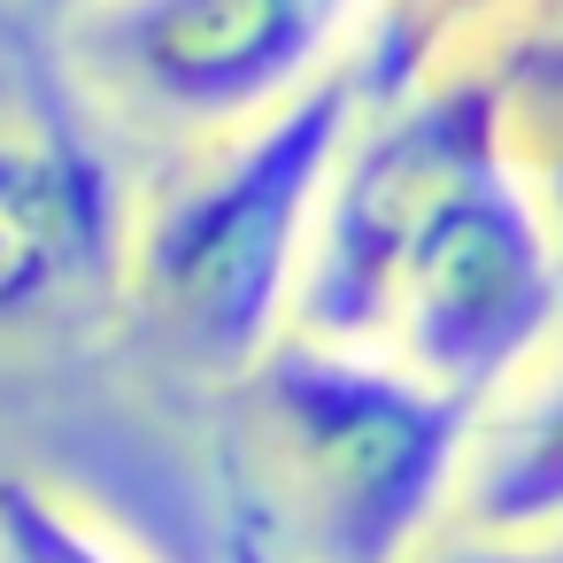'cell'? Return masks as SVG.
I'll return each mask as SVG.
<instances>
[{
	"label": "cell",
	"mask_w": 563,
	"mask_h": 563,
	"mask_svg": "<svg viewBox=\"0 0 563 563\" xmlns=\"http://www.w3.org/2000/svg\"><path fill=\"white\" fill-rule=\"evenodd\" d=\"M509 16V0H378V16L363 32V63L378 93H409L455 63H478V32Z\"/></svg>",
	"instance_id": "cell-7"
},
{
	"label": "cell",
	"mask_w": 563,
	"mask_h": 563,
	"mask_svg": "<svg viewBox=\"0 0 563 563\" xmlns=\"http://www.w3.org/2000/svg\"><path fill=\"white\" fill-rule=\"evenodd\" d=\"M563 324V247L509 117L501 63L378 93L355 124L294 332L378 347L440 394L501 401Z\"/></svg>",
	"instance_id": "cell-1"
},
{
	"label": "cell",
	"mask_w": 563,
	"mask_h": 563,
	"mask_svg": "<svg viewBox=\"0 0 563 563\" xmlns=\"http://www.w3.org/2000/svg\"><path fill=\"white\" fill-rule=\"evenodd\" d=\"M455 525L494 540H563V347L478 409Z\"/></svg>",
	"instance_id": "cell-6"
},
{
	"label": "cell",
	"mask_w": 563,
	"mask_h": 563,
	"mask_svg": "<svg viewBox=\"0 0 563 563\" xmlns=\"http://www.w3.org/2000/svg\"><path fill=\"white\" fill-rule=\"evenodd\" d=\"M255 509L294 563H417L463 501L478 409L378 347L294 332L240 386Z\"/></svg>",
	"instance_id": "cell-3"
},
{
	"label": "cell",
	"mask_w": 563,
	"mask_h": 563,
	"mask_svg": "<svg viewBox=\"0 0 563 563\" xmlns=\"http://www.w3.org/2000/svg\"><path fill=\"white\" fill-rule=\"evenodd\" d=\"M70 9H78V0H70Z\"/></svg>",
	"instance_id": "cell-12"
},
{
	"label": "cell",
	"mask_w": 563,
	"mask_h": 563,
	"mask_svg": "<svg viewBox=\"0 0 563 563\" xmlns=\"http://www.w3.org/2000/svg\"><path fill=\"white\" fill-rule=\"evenodd\" d=\"M509 117H517V147L525 163H563V55L540 63V86L509 78Z\"/></svg>",
	"instance_id": "cell-9"
},
{
	"label": "cell",
	"mask_w": 563,
	"mask_h": 563,
	"mask_svg": "<svg viewBox=\"0 0 563 563\" xmlns=\"http://www.w3.org/2000/svg\"><path fill=\"white\" fill-rule=\"evenodd\" d=\"M371 101L378 86L355 47L278 117L209 140V155L124 232L117 294L163 363L247 386L271 347L294 340L317 217Z\"/></svg>",
	"instance_id": "cell-2"
},
{
	"label": "cell",
	"mask_w": 563,
	"mask_h": 563,
	"mask_svg": "<svg viewBox=\"0 0 563 563\" xmlns=\"http://www.w3.org/2000/svg\"><path fill=\"white\" fill-rule=\"evenodd\" d=\"M0 563H147L117 525L32 471H0Z\"/></svg>",
	"instance_id": "cell-8"
},
{
	"label": "cell",
	"mask_w": 563,
	"mask_h": 563,
	"mask_svg": "<svg viewBox=\"0 0 563 563\" xmlns=\"http://www.w3.org/2000/svg\"><path fill=\"white\" fill-rule=\"evenodd\" d=\"M109 278H124V224L101 155L55 117L0 109V332Z\"/></svg>",
	"instance_id": "cell-5"
},
{
	"label": "cell",
	"mask_w": 563,
	"mask_h": 563,
	"mask_svg": "<svg viewBox=\"0 0 563 563\" xmlns=\"http://www.w3.org/2000/svg\"><path fill=\"white\" fill-rule=\"evenodd\" d=\"M217 563H294V555L278 548V532L263 525L255 501H232V517H224V555H217Z\"/></svg>",
	"instance_id": "cell-11"
},
{
	"label": "cell",
	"mask_w": 563,
	"mask_h": 563,
	"mask_svg": "<svg viewBox=\"0 0 563 563\" xmlns=\"http://www.w3.org/2000/svg\"><path fill=\"white\" fill-rule=\"evenodd\" d=\"M378 0H78L70 70L117 117L170 140H232L340 70Z\"/></svg>",
	"instance_id": "cell-4"
},
{
	"label": "cell",
	"mask_w": 563,
	"mask_h": 563,
	"mask_svg": "<svg viewBox=\"0 0 563 563\" xmlns=\"http://www.w3.org/2000/svg\"><path fill=\"white\" fill-rule=\"evenodd\" d=\"M417 563H563V540H494V532L448 525Z\"/></svg>",
	"instance_id": "cell-10"
}]
</instances>
